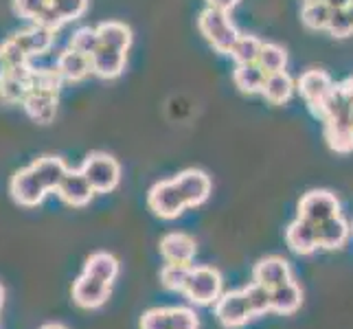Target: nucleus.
Listing matches in <instances>:
<instances>
[{"label":"nucleus","mask_w":353,"mask_h":329,"mask_svg":"<svg viewBox=\"0 0 353 329\" xmlns=\"http://www.w3.org/2000/svg\"><path fill=\"white\" fill-rule=\"evenodd\" d=\"M119 270H121L119 259L105 250L92 252L86 259V263H83V272L101 279V281H108V283H114V279L119 277Z\"/></svg>","instance_id":"obj_23"},{"label":"nucleus","mask_w":353,"mask_h":329,"mask_svg":"<svg viewBox=\"0 0 353 329\" xmlns=\"http://www.w3.org/2000/svg\"><path fill=\"white\" fill-rule=\"evenodd\" d=\"M349 5H353V0H349Z\"/></svg>","instance_id":"obj_48"},{"label":"nucleus","mask_w":353,"mask_h":329,"mask_svg":"<svg viewBox=\"0 0 353 329\" xmlns=\"http://www.w3.org/2000/svg\"><path fill=\"white\" fill-rule=\"evenodd\" d=\"M125 62H128V53L117 51V48H110V46H99L90 55L92 75L101 79H117L121 72L125 70Z\"/></svg>","instance_id":"obj_16"},{"label":"nucleus","mask_w":353,"mask_h":329,"mask_svg":"<svg viewBox=\"0 0 353 329\" xmlns=\"http://www.w3.org/2000/svg\"><path fill=\"white\" fill-rule=\"evenodd\" d=\"M263 42L257 38V35H239L233 51H230V57L235 59V64H254L259 59Z\"/></svg>","instance_id":"obj_27"},{"label":"nucleus","mask_w":353,"mask_h":329,"mask_svg":"<svg viewBox=\"0 0 353 329\" xmlns=\"http://www.w3.org/2000/svg\"><path fill=\"white\" fill-rule=\"evenodd\" d=\"M332 7L327 3H305L301 11V20L312 31H327V24L332 18Z\"/></svg>","instance_id":"obj_28"},{"label":"nucleus","mask_w":353,"mask_h":329,"mask_svg":"<svg viewBox=\"0 0 353 329\" xmlns=\"http://www.w3.org/2000/svg\"><path fill=\"white\" fill-rule=\"evenodd\" d=\"M141 329H172L169 308H152L141 316Z\"/></svg>","instance_id":"obj_36"},{"label":"nucleus","mask_w":353,"mask_h":329,"mask_svg":"<svg viewBox=\"0 0 353 329\" xmlns=\"http://www.w3.org/2000/svg\"><path fill=\"white\" fill-rule=\"evenodd\" d=\"M35 24H42V27H46V29H51L53 33H57L59 29H62V24H64V20L57 16V11L51 7V3H48V7L42 11L40 14V18L35 20Z\"/></svg>","instance_id":"obj_40"},{"label":"nucleus","mask_w":353,"mask_h":329,"mask_svg":"<svg viewBox=\"0 0 353 329\" xmlns=\"http://www.w3.org/2000/svg\"><path fill=\"white\" fill-rule=\"evenodd\" d=\"M191 266H180V263H165L161 270V286L169 292H182L187 283Z\"/></svg>","instance_id":"obj_33"},{"label":"nucleus","mask_w":353,"mask_h":329,"mask_svg":"<svg viewBox=\"0 0 353 329\" xmlns=\"http://www.w3.org/2000/svg\"><path fill=\"white\" fill-rule=\"evenodd\" d=\"M22 108L31 121H35V123H40V126H48L57 114V94L44 92V90H31L27 99H24Z\"/></svg>","instance_id":"obj_17"},{"label":"nucleus","mask_w":353,"mask_h":329,"mask_svg":"<svg viewBox=\"0 0 353 329\" xmlns=\"http://www.w3.org/2000/svg\"><path fill=\"white\" fill-rule=\"evenodd\" d=\"M31 169L38 174L46 191L51 193L59 187V182H62V178L66 176L70 167L64 163V158H59V156H40L31 163Z\"/></svg>","instance_id":"obj_20"},{"label":"nucleus","mask_w":353,"mask_h":329,"mask_svg":"<svg viewBox=\"0 0 353 329\" xmlns=\"http://www.w3.org/2000/svg\"><path fill=\"white\" fill-rule=\"evenodd\" d=\"M285 243L296 255H312L319 250V224L299 217L285 228Z\"/></svg>","instance_id":"obj_12"},{"label":"nucleus","mask_w":353,"mask_h":329,"mask_svg":"<svg viewBox=\"0 0 353 329\" xmlns=\"http://www.w3.org/2000/svg\"><path fill=\"white\" fill-rule=\"evenodd\" d=\"M99 46H101V42H99L97 27H79L70 35V42H68V48H72V51H77L86 57H90Z\"/></svg>","instance_id":"obj_32"},{"label":"nucleus","mask_w":353,"mask_h":329,"mask_svg":"<svg viewBox=\"0 0 353 329\" xmlns=\"http://www.w3.org/2000/svg\"><path fill=\"white\" fill-rule=\"evenodd\" d=\"M347 9H349V16H351V22H353V5H349Z\"/></svg>","instance_id":"obj_46"},{"label":"nucleus","mask_w":353,"mask_h":329,"mask_svg":"<svg viewBox=\"0 0 353 329\" xmlns=\"http://www.w3.org/2000/svg\"><path fill=\"white\" fill-rule=\"evenodd\" d=\"M327 33H330L332 38H338V40L353 35V22L349 16V9H334L332 11L330 24H327Z\"/></svg>","instance_id":"obj_35"},{"label":"nucleus","mask_w":353,"mask_h":329,"mask_svg":"<svg viewBox=\"0 0 353 329\" xmlns=\"http://www.w3.org/2000/svg\"><path fill=\"white\" fill-rule=\"evenodd\" d=\"M296 90V81L292 79L285 70H279V72H268V77L263 81V88L261 94L268 103L272 106H283L292 99V94Z\"/></svg>","instance_id":"obj_19"},{"label":"nucleus","mask_w":353,"mask_h":329,"mask_svg":"<svg viewBox=\"0 0 353 329\" xmlns=\"http://www.w3.org/2000/svg\"><path fill=\"white\" fill-rule=\"evenodd\" d=\"M336 215H340V200L336 198V193L327 189L307 191L299 200V217H305L314 224H321Z\"/></svg>","instance_id":"obj_9"},{"label":"nucleus","mask_w":353,"mask_h":329,"mask_svg":"<svg viewBox=\"0 0 353 329\" xmlns=\"http://www.w3.org/2000/svg\"><path fill=\"white\" fill-rule=\"evenodd\" d=\"M351 224L343 215H336L319 224V248L323 250H338L343 248L351 237Z\"/></svg>","instance_id":"obj_18"},{"label":"nucleus","mask_w":353,"mask_h":329,"mask_svg":"<svg viewBox=\"0 0 353 329\" xmlns=\"http://www.w3.org/2000/svg\"><path fill=\"white\" fill-rule=\"evenodd\" d=\"M55 68H57L59 75L64 77V81H81L83 77H88L92 72L90 57L72 51V48H66V51L59 53Z\"/></svg>","instance_id":"obj_21"},{"label":"nucleus","mask_w":353,"mask_h":329,"mask_svg":"<svg viewBox=\"0 0 353 329\" xmlns=\"http://www.w3.org/2000/svg\"><path fill=\"white\" fill-rule=\"evenodd\" d=\"M148 204H150L152 213L163 219H176L189 209L174 178L156 182L148 193Z\"/></svg>","instance_id":"obj_4"},{"label":"nucleus","mask_w":353,"mask_h":329,"mask_svg":"<svg viewBox=\"0 0 353 329\" xmlns=\"http://www.w3.org/2000/svg\"><path fill=\"white\" fill-rule=\"evenodd\" d=\"M213 312L217 316L226 329H239L243 327L248 321L254 319V314L250 310V303L246 297V290H230L224 292V295L217 299V303L213 306Z\"/></svg>","instance_id":"obj_5"},{"label":"nucleus","mask_w":353,"mask_h":329,"mask_svg":"<svg viewBox=\"0 0 353 329\" xmlns=\"http://www.w3.org/2000/svg\"><path fill=\"white\" fill-rule=\"evenodd\" d=\"M0 55L5 57V62H7V66L9 68H14V66H22V64H29V55L22 51V48L11 40V38H7L3 44H0Z\"/></svg>","instance_id":"obj_39"},{"label":"nucleus","mask_w":353,"mask_h":329,"mask_svg":"<svg viewBox=\"0 0 353 329\" xmlns=\"http://www.w3.org/2000/svg\"><path fill=\"white\" fill-rule=\"evenodd\" d=\"M174 180H176V185H178L189 209L204 204L211 196L213 182H211L209 174L202 172V169H185V172H180Z\"/></svg>","instance_id":"obj_10"},{"label":"nucleus","mask_w":353,"mask_h":329,"mask_svg":"<svg viewBox=\"0 0 353 329\" xmlns=\"http://www.w3.org/2000/svg\"><path fill=\"white\" fill-rule=\"evenodd\" d=\"M40 329H68L66 325H62V323H44Z\"/></svg>","instance_id":"obj_44"},{"label":"nucleus","mask_w":353,"mask_h":329,"mask_svg":"<svg viewBox=\"0 0 353 329\" xmlns=\"http://www.w3.org/2000/svg\"><path fill=\"white\" fill-rule=\"evenodd\" d=\"M292 268H290V261L279 257V255H270V257H263L257 261L252 270V281H257L265 288H279L288 281H292Z\"/></svg>","instance_id":"obj_13"},{"label":"nucleus","mask_w":353,"mask_h":329,"mask_svg":"<svg viewBox=\"0 0 353 329\" xmlns=\"http://www.w3.org/2000/svg\"><path fill=\"white\" fill-rule=\"evenodd\" d=\"M198 29L204 35V40L209 42L220 55H230L233 46L239 38V31L230 20L228 11H220L213 7H206L198 18Z\"/></svg>","instance_id":"obj_1"},{"label":"nucleus","mask_w":353,"mask_h":329,"mask_svg":"<svg viewBox=\"0 0 353 329\" xmlns=\"http://www.w3.org/2000/svg\"><path fill=\"white\" fill-rule=\"evenodd\" d=\"M51 7L66 22H75L88 11V0H51Z\"/></svg>","instance_id":"obj_34"},{"label":"nucleus","mask_w":353,"mask_h":329,"mask_svg":"<svg viewBox=\"0 0 353 329\" xmlns=\"http://www.w3.org/2000/svg\"><path fill=\"white\" fill-rule=\"evenodd\" d=\"M182 295L196 306H215L224 295V279L211 266H191Z\"/></svg>","instance_id":"obj_2"},{"label":"nucleus","mask_w":353,"mask_h":329,"mask_svg":"<svg viewBox=\"0 0 353 329\" xmlns=\"http://www.w3.org/2000/svg\"><path fill=\"white\" fill-rule=\"evenodd\" d=\"M110 295H112V283L101 281V279L86 272H81L72 281V290H70L72 303L79 310H99L108 303Z\"/></svg>","instance_id":"obj_8"},{"label":"nucleus","mask_w":353,"mask_h":329,"mask_svg":"<svg viewBox=\"0 0 353 329\" xmlns=\"http://www.w3.org/2000/svg\"><path fill=\"white\" fill-rule=\"evenodd\" d=\"M11 40H14L29 57H38V55H44L48 48L53 46L55 33L51 29L42 27V24L33 22L31 27L16 31L14 35H11Z\"/></svg>","instance_id":"obj_15"},{"label":"nucleus","mask_w":353,"mask_h":329,"mask_svg":"<svg viewBox=\"0 0 353 329\" xmlns=\"http://www.w3.org/2000/svg\"><path fill=\"white\" fill-rule=\"evenodd\" d=\"M3 306H5V288L0 283V312H3Z\"/></svg>","instance_id":"obj_45"},{"label":"nucleus","mask_w":353,"mask_h":329,"mask_svg":"<svg viewBox=\"0 0 353 329\" xmlns=\"http://www.w3.org/2000/svg\"><path fill=\"white\" fill-rule=\"evenodd\" d=\"M97 33H99V42L101 46H110L117 51H125L132 46V29L123 22H101L97 24Z\"/></svg>","instance_id":"obj_24"},{"label":"nucleus","mask_w":353,"mask_h":329,"mask_svg":"<svg viewBox=\"0 0 353 329\" xmlns=\"http://www.w3.org/2000/svg\"><path fill=\"white\" fill-rule=\"evenodd\" d=\"M7 72H9V66H7V62H5V57L0 55V79H3V77L7 75Z\"/></svg>","instance_id":"obj_43"},{"label":"nucleus","mask_w":353,"mask_h":329,"mask_svg":"<svg viewBox=\"0 0 353 329\" xmlns=\"http://www.w3.org/2000/svg\"><path fill=\"white\" fill-rule=\"evenodd\" d=\"M83 176L88 178L94 193H110L121 182V165L114 156L105 152H92L79 167Z\"/></svg>","instance_id":"obj_3"},{"label":"nucleus","mask_w":353,"mask_h":329,"mask_svg":"<svg viewBox=\"0 0 353 329\" xmlns=\"http://www.w3.org/2000/svg\"><path fill=\"white\" fill-rule=\"evenodd\" d=\"M172 316V329H200V319L191 308H169Z\"/></svg>","instance_id":"obj_37"},{"label":"nucleus","mask_w":353,"mask_h":329,"mask_svg":"<svg viewBox=\"0 0 353 329\" xmlns=\"http://www.w3.org/2000/svg\"><path fill=\"white\" fill-rule=\"evenodd\" d=\"M48 3H51V0H14V11L18 18L35 22L40 18L42 11L48 7Z\"/></svg>","instance_id":"obj_38"},{"label":"nucleus","mask_w":353,"mask_h":329,"mask_svg":"<svg viewBox=\"0 0 353 329\" xmlns=\"http://www.w3.org/2000/svg\"><path fill=\"white\" fill-rule=\"evenodd\" d=\"M265 77H268V72L257 62H254V64H237L235 70H233L235 86L241 92H246V94L261 92Z\"/></svg>","instance_id":"obj_25"},{"label":"nucleus","mask_w":353,"mask_h":329,"mask_svg":"<svg viewBox=\"0 0 353 329\" xmlns=\"http://www.w3.org/2000/svg\"><path fill=\"white\" fill-rule=\"evenodd\" d=\"M334 86H336L334 79L321 68H310L296 79L299 94L305 99V103L310 106V110L316 117H321V110L327 101V97L332 94Z\"/></svg>","instance_id":"obj_7"},{"label":"nucleus","mask_w":353,"mask_h":329,"mask_svg":"<svg viewBox=\"0 0 353 329\" xmlns=\"http://www.w3.org/2000/svg\"><path fill=\"white\" fill-rule=\"evenodd\" d=\"M31 92V83L24 81V79H18L14 75H7L0 79V101L3 103H24V99L29 97Z\"/></svg>","instance_id":"obj_29"},{"label":"nucleus","mask_w":353,"mask_h":329,"mask_svg":"<svg viewBox=\"0 0 353 329\" xmlns=\"http://www.w3.org/2000/svg\"><path fill=\"white\" fill-rule=\"evenodd\" d=\"M55 193L68 206H86L94 198V189L90 187V182L83 176L81 169H68Z\"/></svg>","instance_id":"obj_11"},{"label":"nucleus","mask_w":353,"mask_h":329,"mask_svg":"<svg viewBox=\"0 0 353 329\" xmlns=\"http://www.w3.org/2000/svg\"><path fill=\"white\" fill-rule=\"evenodd\" d=\"M325 139L338 154L353 152V123H325Z\"/></svg>","instance_id":"obj_26"},{"label":"nucleus","mask_w":353,"mask_h":329,"mask_svg":"<svg viewBox=\"0 0 353 329\" xmlns=\"http://www.w3.org/2000/svg\"><path fill=\"white\" fill-rule=\"evenodd\" d=\"M198 252V243L187 233H167L161 239V255L167 263L193 266Z\"/></svg>","instance_id":"obj_14"},{"label":"nucleus","mask_w":353,"mask_h":329,"mask_svg":"<svg viewBox=\"0 0 353 329\" xmlns=\"http://www.w3.org/2000/svg\"><path fill=\"white\" fill-rule=\"evenodd\" d=\"M243 290H246V297H248V303H250V310L254 314V319L268 314V312H272V290L270 288L252 281Z\"/></svg>","instance_id":"obj_31"},{"label":"nucleus","mask_w":353,"mask_h":329,"mask_svg":"<svg viewBox=\"0 0 353 329\" xmlns=\"http://www.w3.org/2000/svg\"><path fill=\"white\" fill-rule=\"evenodd\" d=\"M305 3H325V0H305Z\"/></svg>","instance_id":"obj_47"},{"label":"nucleus","mask_w":353,"mask_h":329,"mask_svg":"<svg viewBox=\"0 0 353 329\" xmlns=\"http://www.w3.org/2000/svg\"><path fill=\"white\" fill-rule=\"evenodd\" d=\"M257 64H259L265 72L285 70V66H288V53H285V48H283V46H279V44H274V42H263Z\"/></svg>","instance_id":"obj_30"},{"label":"nucleus","mask_w":353,"mask_h":329,"mask_svg":"<svg viewBox=\"0 0 353 329\" xmlns=\"http://www.w3.org/2000/svg\"><path fill=\"white\" fill-rule=\"evenodd\" d=\"M325 3L332 9H347L349 7V0H325Z\"/></svg>","instance_id":"obj_42"},{"label":"nucleus","mask_w":353,"mask_h":329,"mask_svg":"<svg viewBox=\"0 0 353 329\" xmlns=\"http://www.w3.org/2000/svg\"><path fill=\"white\" fill-rule=\"evenodd\" d=\"M239 0H206V5L213 7V9H220V11H228L230 14V9H235L237 7Z\"/></svg>","instance_id":"obj_41"},{"label":"nucleus","mask_w":353,"mask_h":329,"mask_svg":"<svg viewBox=\"0 0 353 329\" xmlns=\"http://www.w3.org/2000/svg\"><path fill=\"white\" fill-rule=\"evenodd\" d=\"M301 306H303V290L294 279L272 290V312L290 316V314H294Z\"/></svg>","instance_id":"obj_22"},{"label":"nucleus","mask_w":353,"mask_h":329,"mask_svg":"<svg viewBox=\"0 0 353 329\" xmlns=\"http://www.w3.org/2000/svg\"><path fill=\"white\" fill-rule=\"evenodd\" d=\"M351 121H353V112H351Z\"/></svg>","instance_id":"obj_49"},{"label":"nucleus","mask_w":353,"mask_h":329,"mask_svg":"<svg viewBox=\"0 0 353 329\" xmlns=\"http://www.w3.org/2000/svg\"><path fill=\"white\" fill-rule=\"evenodd\" d=\"M9 193H11V198H14V202L24 206V209H35V206H40L44 198L48 196L46 187L42 185L38 174L31 169V165L18 169V172L11 176Z\"/></svg>","instance_id":"obj_6"},{"label":"nucleus","mask_w":353,"mask_h":329,"mask_svg":"<svg viewBox=\"0 0 353 329\" xmlns=\"http://www.w3.org/2000/svg\"><path fill=\"white\" fill-rule=\"evenodd\" d=\"M351 230H353V224H351Z\"/></svg>","instance_id":"obj_50"}]
</instances>
